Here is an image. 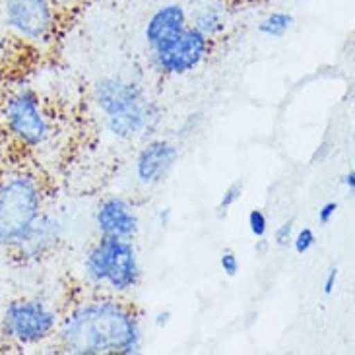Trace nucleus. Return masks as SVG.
Instances as JSON below:
<instances>
[{"mask_svg": "<svg viewBox=\"0 0 355 355\" xmlns=\"http://www.w3.org/2000/svg\"><path fill=\"white\" fill-rule=\"evenodd\" d=\"M241 196H243V182H233L230 189L223 192V196H221L220 204H218V214L220 216L227 214V210L233 208L241 200Z\"/></svg>", "mask_w": 355, "mask_h": 355, "instance_id": "obj_16", "label": "nucleus"}, {"mask_svg": "<svg viewBox=\"0 0 355 355\" xmlns=\"http://www.w3.org/2000/svg\"><path fill=\"white\" fill-rule=\"evenodd\" d=\"M57 322V313L39 299H16L4 311V332L19 346H33L47 340Z\"/></svg>", "mask_w": 355, "mask_h": 355, "instance_id": "obj_4", "label": "nucleus"}, {"mask_svg": "<svg viewBox=\"0 0 355 355\" xmlns=\"http://www.w3.org/2000/svg\"><path fill=\"white\" fill-rule=\"evenodd\" d=\"M179 159V148L167 140H155L146 146L136 159V175L142 184H155L167 177Z\"/></svg>", "mask_w": 355, "mask_h": 355, "instance_id": "obj_10", "label": "nucleus"}, {"mask_svg": "<svg viewBox=\"0 0 355 355\" xmlns=\"http://www.w3.org/2000/svg\"><path fill=\"white\" fill-rule=\"evenodd\" d=\"M336 282H338V268L328 270L327 278H324V295H332L334 293V288H336Z\"/></svg>", "mask_w": 355, "mask_h": 355, "instance_id": "obj_22", "label": "nucleus"}, {"mask_svg": "<svg viewBox=\"0 0 355 355\" xmlns=\"http://www.w3.org/2000/svg\"><path fill=\"white\" fill-rule=\"evenodd\" d=\"M4 19L19 37L49 41L55 31V8L51 0H0Z\"/></svg>", "mask_w": 355, "mask_h": 355, "instance_id": "obj_5", "label": "nucleus"}, {"mask_svg": "<svg viewBox=\"0 0 355 355\" xmlns=\"http://www.w3.org/2000/svg\"><path fill=\"white\" fill-rule=\"evenodd\" d=\"M221 270L225 272V276H237V272H239V259L235 257V252H231V250H225V252H221V259H220Z\"/></svg>", "mask_w": 355, "mask_h": 355, "instance_id": "obj_19", "label": "nucleus"}, {"mask_svg": "<svg viewBox=\"0 0 355 355\" xmlns=\"http://www.w3.org/2000/svg\"><path fill=\"white\" fill-rule=\"evenodd\" d=\"M41 216V189L28 173L0 181V247L16 249Z\"/></svg>", "mask_w": 355, "mask_h": 355, "instance_id": "obj_3", "label": "nucleus"}, {"mask_svg": "<svg viewBox=\"0 0 355 355\" xmlns=\"http://www.w3.org/2000/svg\"><path fill=\"white\" fill-rule=\"evenodd\" d=\"M249 230L257 239H260V237H266V233H268V218H266V214H264V211L259 210V208L250 210Z\"/></svg>", "mask_w": 355, "mask_h": 355, "instance_id": "obj_17", "label": "nucleus"}, {"mask_svg": "<svg viewBox=\"0 0 355 355\" xmlns=\"http://www.w3.org/2000/svg\"><path fill=\"white\" fill-rule=\"evenodd\" d=\"M169 320H171V313L169 311H164V313H157L155 315V327L157 328H165L169 324Z\"/></svg>", "mask_w": 355, "mask_h": 355, "instance_id": "obj_23", "label": "nucleus"}, {"mask_svg": "<svg viewBox=\"0 0 355 355\" xmlns=\"http://www.w3.org/2000/svg\"><path fill=\"white\" fill-rule=\"evenodd\" d=\"M138 279H140V264L135 247L128 239H121L105 284H109V288L115 291H128L138 284Z\"/></svg>", "mask_w": 355, "mask_h": 355, "instance_id": "obj_11", "label": "nucleus"}, {"mask_svg": "<svg viewBox=\"0 0 355 355\" xmlns=\"http://www.w3.org/2000/svg\"><path fill=\"white\" fill-rule=\"evenodd\" d=\"M194 28L202 31L206 37H216L225 29V18H223V10L218 4H208L202 10L196 12L194 16Z\"/></svg>", "mask_w": 355, "mask_h": 355, "instance_id": "obj_14", "label": "nucleus"}, {"mask_svg": "<svg viewBox=\"0 0 355 355\" xmlns=\"http://www.w3.org/2000/svg\"><path fill=\"white\" fill-rule=\"evenodd\" d=\"M336 211H338V202H327V204L318 210V221H320L322 225H328L330 221L334 220Z\"/></svg>", "mask_w": 355, "mask_h": 355, "instance_id": "obj_21", "label": "nucleus"}, {"mask_svg": "<svg viewBox=\"0 0 355 355\" xmlns=\"http://www.w3.org/2000/svg\"><path fill=\"white\" fill-rule=\"evenodd\" d=\"M60 230H62L60 221L55 220L53 216H39L28 235L16 247V250L24 257H29V259L39 257L53 243H57L58 237H60Z\"/></svg>", "mask_w": 355, "mask_h": 355, "instance_id": "obj_12", "label": "nucleus"}, {"mask_svg": "<svg viewBox=\"0 0 355 355\" xmlns=\"http://www.w3.org/2000/svg\"><path fill=\"white\" fill-rule=\"evenodd\" d=\"M291 233H293V220L284 221L278 230H276V233H274L276 245H278V247H286L289 241H291Z\"/></svg>", "mask_w": 355, "mask_h": 355, "instance_id": "obj_20", "label": "nucleus"}, {"mask_svg": "<svg viewBox=\"0 0 355 355\" xmlns=\"http://www.w3.org/2000/svg\"><path fill=\"white\" fill-rule=\"evenodd\" d=\"M187 26H189V16L181 4L171 2L155 10L144 28V39L152 55H157L167 47H171L181 37Z\"/></svg>", "mask_w": 355, "mask_h": 355, "instance_id": "obj_8", "label": "nucleus"}, {"mask_svg": "<svg viewBox=\"0 0 355 355\" xmlns=\"http://www.w3.org/2000/svg\"><path fill=\"white\" fill-rule=\"evenodd\" d=\"M210 51V37L194 26H187L181 37L157 55H152L155 68L164 74H187L200 64Z\"/></svg>", "mask_w": 355, "mask_h": 355, "instance_id": "obj_7", "label": "nucleus"}, {"mask_svg": "<svg viewBox=\"0 0 355 355\" xmlns=\"http://www.w3.org/2000/svg\"><path fill=\"white\" fill-rule=\"evenodd\" d=\"M344 184H346L349 191H355V171H349V173L344 177Z\"/></svg>", "mask_w": 355, "mask_h": 355, "instance_id": "obj_24", "label": "nucleus"}, {"mask_svg": "<svg viewBox=\"0 0 355 355\" xmlns=\"http://www.w3.org/2000/svg\"><path fill=\"white\" fill-rule=\"evenodd\" d=\"M97 230L101 237L132 239L138 231V216L135 208L123 198H107L101 202L96 214Z\"/></svg>", "mask_w": 355, "mask_h": 355, "instance_id": "obj_9", "label": "nucleus"}, {"mask_svg": "<svg viewBox=\"0 0 355 355\" xmlns=\"http://www.w3.org/2000/svg\"><path fill=\"white\" fill-rule=\"evenodd\" d=\"M99 109L107 115V128L119 138H135L150 128L154 107L142 89L121 78H101L94 87Z\"/></svg>", "mask_w": 355, "mask_h": 355, "instance_id": "obj_2", "label": "nucleus"}, {"mask_svg": "<svg viewBox=\"0 0 355 355\" xmlns=\"http://www.w3.org/2000/svg\"><path fill=\"white\" fill-rule=\"evenodd\" d=\"M293 24H295V18L289 12H272V14H268L266 18L260 21L257 31H259L260 35H264V37L279 39L293 28Z\"/></svg>", "mask_w": 355, "mask_h": 355, "instance_id": "obj_15", "label": "nucleus"}, {"mask_svg": "<svg viewBox=\"0 0 355 355\" xmlns=\"http://www.w3.org/2000/svg\"><path fill=\"white\" fill-rule=\"evenodd\" d=\"M119 243H121V239H115V237H101L96 247L89 250L86 259V274L92 282L105 284Z\"/></svg>", "mask_w": 355, "mask_h": 355, "instance_id": "obj_13", "label": "nucleus"}, {"mask_svg": "<svg viewBox=\"0 0 355 355\" xmlns=\"http://www.w3.org/2000/svg\"><path fill=\"white\" fill-rule=\"evenodd\" d=\"M257 252H260V254H264L266 250H268V241L264 239V237H260V241H257Z\"/></svg>", "mask_w": 355, "mask_h": 355, "instance_id": "obj_25", "label": "nucleus"}, {"mask_svg": "<svg viewBox=\"0 0 355 355\" xmlns=\"http://www.w3.org/2000/svg\"><path fill=\"white\" fill-rule=\"evenodd\" d=\"M4 119L12 135L18 138L21 144L35 148L43 144L49 136V123L37 96L29 89L18 92L6 101L4 107Z\"/></svg>", "mask_w": 355, "mask_h": 355, "instance_id": "obj_6", "label": "nucleus"}, {"mask_svg": "<svg viewBox=\"0 0 355 355\" xmlns=\"http://www.w3.org/2000/svg\"><path fill=\"white\" fill-rule=\"evenodd\" d=\"M64 352L76 355H128L142 347L136 317L116 301H92L74 309L60 328Z\"/></svg>", "mask_w": 355, "mask_h": 355, "instance_id": "obj_1", "label": "nucleus"}, {"mask_svg": "<svg viewBox=\"0 0 355 355\" xmlns=\"http://www.w3.org/2000/svg\"><path fill=\"white\" fill-rule=\"evenodd\" d=\"M315 243H317V237H315L313 230L303 227V230L295 235V239H293V249H295V252H299V254H305V252H309V250L315 247Z\"/></svg>", "mask_w": 355, "mask_h": 355, "instance_id": "obj_18", "label": "nucleus"}]
</instances>
